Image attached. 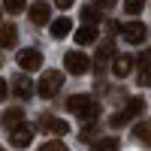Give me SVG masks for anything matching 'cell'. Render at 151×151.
<instances>
[{
  "instance_id": "1",
  "label": "cell",
  "mask_w": 151,
  "mask_h": 151,
  "mask_svg": "<svg viewBox=\"0 0 151 151\" xmlns=\"http://www.w3.org/2000/svg\"><path fill=\"white\" fill-rule=\"evenodd\" d=\"M67 109L73 112V115H79V118H94V115H100V103L91 100L88 94H73V97L67 100Z\"/></svg>"
},
{
  "instance_id": "2",
  "label": "cell",
  "mask_w": 151,
  "mask_h": 151,
  "mask_svg": "<svg viewBox=\"0 0 151 151\" xmlns=\"http://www.w3.org/2000/svg\"><path fill=\"white\" fill-rule=\"evenodd\" d=\"M142 109H145V100H127V106H124L121 112H115V115H112V127H124V124H127L130 118H136V115H142Z\"/></svg>"
},
{
  "instance_id": "3",
  "label": "cell",
  "mask_w": 151,
  "mask_h": 151,
  "mask_svg": "<svg viewBox=\"0 0 151 151\" xmlns=\"http://www.w3.org/2000/svg\"><path fill=\"white\" fill-rule=\"evenodd\" d=\"M60 85H64V73H58V70H48L42 79H40V88H36V91H40L45 100L48 97H55L58 91H60Z\"/></svg>"
},
{
  "instance_id": "4",
  "label": "cell",
  "mask_w": 151,
  "mask_h": 151,
  "mask_svg": "<svg viewBox=\"0 0 151 151\" xmlns=\"http://www.w3.org/2000/svg\"><path fill=\"white\" fill-rule=\"evenodd\" d=\"M64 67H67L73 76H82V73L91 70V60H88L85 52H67V55H64Z\"/></svg>"
},
{
  "instance_id": "5",
  "label": "cell",
  "mask_w": 151,
  "mask_h": 151,
  "mask_svg": "<svg viewBox=\"0 0 151 151\" xmlns=\"http://www.w3.org/2000/svg\"><path fill=\"white\" fill-rule=\"evenodd\" d=\"M145 33H148V27H145V24H139V21H130V24H124V27H121V36H124L130 45L145 42Z\"/></svg>"
},
{
  "instance_id": "6",
  "label": "cell",
  "mask_w": 151,
  "mask_h": 151,
  "mask_svg": "<svg viewBox=\"0 0 151 151\" xmlns=\"http://www.w3.org/2000/svg\"><path fill=\"white\" fill-rule=\"evenodd\" d=\"M9 142L15 148H27L33 142V127H27V124H15L12 133H9Z\"/></svg>"
},
{
  "instance_id": "7",
  "label": "cell",
  "mask_w": 151,
  "mask_h": 151,
  "mask_svg": "<svg viewBox=\"0 0 151 151\" xmlns=\"http://www.w3.org/2000/svg\"><path fill=\"white\" fill-rule=\"evenodd\" d=\"M18 67H21V70H27V73L40 70V67H42V55L36 52V48H24V52L18 55Z\"/></svg>"
},
{
  "instance_id": "8",
  "label": "cell",
  "mask_w": 151,
  "mask_h": 151,
  "mask_svg": "<svg viewBox=\"0 0 151 151\" xmlns=\"http://www.w3.org/2000/svg\"><path fill=\"white\" fill-rule=\"evenodd\" d=\"M42 130H45V136H64L70 130V124L60 121V118H45L42 121Z\"/></svg>"
},
{
  "instance_id": "9",
  "label": "cell",
  "mask_w": 151,
  "mask_h": 151,
  "mask_svg": "<svg viewBox=\"0 0 151 151\" xmlns=\"http://www.w3.org/2000/svg\"><path fill=\"white\" fill-rule=\"evenodd\" d=\"M112 70H115L118 79H127L130 70H133V58H130V55H118V58H115V64H112Z\"/></svg>"
},
{
  "instance_id": "10",
  "label": "cell",
  "mask_w": 151,
  "mask_h": 151,
  "mask_svg": "<svg viewBox=\"0 0 151 151\" xmlns=\"http://www.w3.org/2000/svg\"><path fill=\"white\" fill-rule=\"evenodd\" d=\"M15 40H18V27L15 24H3L0 27V48H12Z\"/></svg>"
},
{
  "instance_id": "11",
  "label": "cell",
  "mask_w": 151,
  "mask_h": 151,
  "mask_svg": "<svg viewBox=\"0 0 151 151\" xmlns=\"http://www.w3.org/2000/svg\"><path fill=\"white\" fill-rule=\"evenodd\" d=\"M30 21L33 24H48V3H30Z\"/></svg>"
},
{
  "instance_id": "12",
  "label": "cell",
  "mask_w": 151,
  "mask_h": 151,
  "mask_svg": "<svg viewBox=\"0 0 151 151\" xmlns=\"http://www.w3.org/2000/svg\"><path fill=\"white\" fill-rule=\"evenodd\" d=\"M94 40H97V27H94V24H85V27L76 30V42H79V45H91Z\"/></svg>"
},
{
  "instance_id": "13",
  "label": "cell",
  "mask_w": 151,
  "mask_h": 151,
  "mask_svg": "<svg viewBox=\"0 0 151 151\" xmlns=\"http://www.w3.org/2000/svg\"><path fill=\"white\" fill-rule=\"evenodd\" d=\"M70 30H73V21L70 18H55L52 21V36H55V40H64Z\"/></svg>"
},
{
  "instance_id": "14",
  "label": "cell",
  "mask_w": 151,
  "mask_h": 151,
  "mask_svg": "<svg viewBox=\"0 0 151 151\" xmlns=\"http://www.w3.org/2000/svg\"><path fill=\"white\" fill-rule=\"evenodd\" d=\"M133 136H136V139H139V142L151 145V121H139V124H136V127H133Z\"/></svg>"
},
{
  "instance_id": "15",
  "label": "cell",
  "mask_w": 151,
  "mask_h": 151,
  "mask_svg": "<svg viewBox=\"0 0 151 151\" xmlns=\"http://www.w3.org/2000/svg\"><path fill=\"white\" fill-rule=\"evenodd\" d=\"M30 94H33V82H30V79H24V76H18V79H15V97L27 100Z\"/></svg>"
},
{
  "instance_id": "16",
  "label": "cell",
  "mask_w": 151,
  "mask_h": 151,
  "mask_svg": "<svg viewBox=\"0 0 151 151\" xmlns=\"http://www.w3.org/2000/svg\"><path fill=\"white\" fill-rule=\"evenodd\" d=\"M79 15H82L85 24H100V6H97V3H94V6H82Z\"/></svg>"
},
{
  "instance_id": "17",
  "label": "cell",
  "mask_w": 151,
  "mask_h": 151,
  "mask_svg": "<svg viewBox=\"0 0 151 151\" xmlns=\"http://www.w3.org/2000/svg\"><path fill=\"white\" fill-rule=\"evenodd\" d=\"M118 148H121V142L115 139V136H106V139H97L91 151H118Z\"/></svg>"
},
{
  "instance_id": "18",
  "label": "cell",
  "mask_w": 151,
  "mask_h": 151,
  "mask_svg": "<svg viewBox=\"0 0 151 151\" xmlns=\"http://www.w3.org/2000/svg\"><path fill=\"white\" fill-rule=\"evenodd\" d=\"M24 118V112H21V106H12L6 115H3V127H15V124Z\"/></svg>"
},
{
  "instance_id": "19",
  "label": "cell",
  "mask_w": 151,
  "mask_h": 151,
  "mask_svg": "<svg viewBox=\"0 0 151 151\" xmlns=\"http://www.w3.org/2000/svg\"><path fill=\"white\" fill-rule=\"evenodd\" d=\"M139 85H142V88L151 85V58H145L142 67H139Z\"/></svg>"
},
{
  "instance_id": "20",
  "label": "cell",
  "mask_w": 151,
  "mask_h": 151,
  "mask_svg": "<svg viewBox=\"0 0 151 151\" xmlns=\"http://www.w3.org/2000/svg\"><path fill=\"white\" fill-rule=\"evenodd\" d=\"M124 9H127L130 15H139V12L145 9V0H124Z\"/></svg>"
},
{
  "instance_id": "21",
  "label": "cell",
  "mask_w": 151,
  "mask_h": 151,
  "mask_svg": "<svg viewBox=\"0 0 151 151\" xmlns=\"http://www.w3.org/2000/svg\"><path fill=\"white\" fill-rule=\"evenodd\" d=\"M3 9L15 15V12H21V9H24V0H3Z\"/></svg>"
},
{
  "instance_id": "22",
  "label": "cell",
  "mask_w": 151,
  "mask_h": 151,
  "mask_svg": "<svg viewBox=\"0 0 151 151\" xmlns=\"http://www.w3.org/2000/svg\"><path fill=\"white\" fill-rule=\"evenodd\" d=\"M94 136H100V127H97V124H88V127L82 130V139H85V142H91Z\"/></svg>"
},
{
  "instance_id": "23",
  "label": "cell",
  "mask_w": 151,
  "mask_h": 151,
  "mask_svg": "<svg viewBox=\"0 0 151 151\" xmlns=\"http://www.w3.org/2000/svg\"><path fill=\"white\" fill-rule=\"evenodd\" d=\"M40 151H70V148H67L64 142H45V145H42Z\"/></svg>"
},
{
  "instance_id": "24",
  "label": "cell",
  "mask_w": 151,
  "mask_h": 151,
  "mask_svg": "<svg viewBox=\"0 0 151 151\" xmlns=\"http://www.w3.org/2000/svg\"><path fill=\"white\" fill-rule=\"evenodd\" d=\"M94 3H97L100 9H109V6H115V3H118V0H94Z\"/></svg>"
},
{
  "instance_id": "25",
  "label": "cell",
  "mask_w": 151,
  "mask_h": 151,
  "mask_svg": "<svg viewBox=\"0 0 151 151\" xmlns=\"http://www.w3.org/2000/svg\"><path fill=\"white\" fill-rule=\"evenodd\" d=\"M55 6H60V9H67V6H73V0H55Z\"/></svg>"
},
{
  "instance_id": "26",
  "label": "cell",
  "mask_w": 151,
  "mask_h": 151,
  "mask_svg": "<svg viewBox=\"0 0 151 151\" xmlns=\"http://www.w3.org/2000/svg\"><path fill=\"white\" fill-rule=\"evenodd\" d=\"M3 97H6V82L0 79V100H3Z\"/></svg>"
},
{
  "instance_id": "27",
  "label": "cell",
  "mask_w": 151,
  "mask_h": 151,
  "mask_svg": "<svg viewBox=\"0 0 151 151\" xmlns=\"http://www.w3.org/2000/svg\"><path fill=\"white\" fill-rule=\"evenodd\" d=\"M0 64H3V58H0Z\"/></svg>"
},
{
  "instance_id": "28",
  "label": "cell",
  "mask_w": 151,
  "mask_h": 151,
  "mask_svg": "<svg viewBox=\"0 0 151 151\" xmlns=\"http://www.w3.org/2000/svg\"><path fill=\"white\" fill-rule=\"evenodd\" d=\"M0 151H3V148H0Z\"/></svg>"
}]
</instances>
